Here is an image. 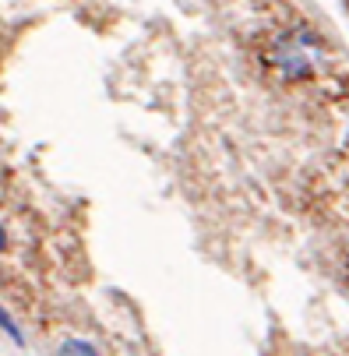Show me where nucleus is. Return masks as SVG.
<instances>
[{"mask_svg": "<svg viewBox=\"0 0 349 356\" xmlns=\"http://www.w3.org/2000/svg\"><path fill=\"white\" fill-rule=\"evenodd\" d=\"M272 60L279 64V71H282L286 78H307V74L314 71V67H311V57H307V39H304V35L279 42V49H275Z\"/></svg>", "mask_w": 349, "mask_h": 356, "instance_id": "obj_1", "label": "nucleus"}, {"mask_svg": "<svg viewBox=\"0 0 349 356\" xmlns=\"http://www.w3.org/2000/svg\"><path fill=\"white\" fill-rule=\"evenodd\" d=\"M57 356H99V353H95V346L85 342V339H67Z\"/></svg>", "mask_w": 349, "mask_h": 356, "instance_id": "obj_2", "label": "nucleus"}, {"mask_svg": "<svg viewBox=\"0 0 349 356\" xmlns=\"http://www.w3.org/2000/svg\"><path fill=\"white\" fill-rule=\"evenodd\" d=\"M0 328H4V332H8V335H11V339H15V342H18V346H22V342H25V339H22V328H18V325H15V321H11V314H8V311H4V307H0Z\"/></svg>", "mask_w": 349, "mask_h": 356, "instance_id": "obj_3", "label": "nucleus"}, {"mask_svg": "<svg viewBox=\"0 0 349 356\" xmlns=\"http://www.w3.org/2000/svg\"><path fill=\"white\" fill-rule=\"evenodd\" d=\"M4 243H8V233H4V226H0V250H4Z\"/></svg>", "mask_w": 349, "mask_h": 356, "instance_id": "obj_4", "label": "nucleus"}]
</instances>
